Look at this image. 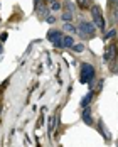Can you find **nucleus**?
<instances>
[{
    "mask_svg": "<svg viewBox=\"0 0 118 147\" xmlns=\"http://www.w3.org/2000/svg\"><path fill=\"white\" fill-rule=\"evenodd\" d=\"M95 74H96L95 66H93V64H89V63H83V64H81V74H79V83H81V85L93 83Z\"/></svg>",
    "mask_w": 118,
    "mask_h": 147,
    "instance_id": "f257e3e1",
    "label": "nucleus"
},
{
    "mask_svg": "<svg viewBox=\"0 0 118 147\" xmlns=\"http://www.w3.org/2000/svg\"><path fill=\"white\" fill-rule=\"evenodd\" d=\"M89 12H91V17H93V24L96 26V29H100V30H105V29H106V22H105V19H103L101 7H100V5H91Z\"/></svg>",
    "mask_w": 118,
    "mask_h": 147,
    "instance_id": "f03ea898",
    "label": "nucleus"
},
{
    "mask_svg": "<svg viewBox=\"0 0 118 147\" xmlns=\"http://www.w3.org/2000/svg\"><path fill=\"white\" fill-rule=\"evenodd\" d=\"M96 32V26L93 22L88 20H81L79 22V27H78V34L81 36V39H91Z\"/></svg>",
    "mask_w": 118,
    "mask_h": 147,
    "instance_id": "7ed1b4c3",
    "label": "nucleus"
},
{
    "mask_svg": "<svg viewBox=\"0 0 118 147\" xmlns=\"http://www.w3.org/2000/svg\"><path fill=\"white\" fill-rule=\"evenodd\" d=\"M62 32L61 30H49L47 32V39L54 44V47H62Z\"/></svg>",
    "mask_w": 118,
    "mask_h": 147,
    "instance_id": "20e7f679",
    "label": "nucleus"
},
{
    "mask_svg": "<svg viewBox=\"0 0 118 147\" xmlns=\"http://www.w3.org/2000/svg\"><path fill=\"white\" fill-rule=\"evenodd\" d=\"M115 58H117V44L110 42V46H106V49H105L103 61L105 63H111V61H115Z\"/></svg>",
    "mask_w": 118,
    "mask_h": 147,
    "instance_id": "39448f33",
    "label": "nucleus"
},
{
    "mask_svg": "<svg viewBox=\"0 0 118 147\" xmlns=\"http://www.w3.org/2000/svg\"><path fill=\"white\" fill-rule=\"evenodd\" d=\"M81 120H83V123H84V125H89V127L93 125V112H91L89 105L83 108V112H81Z\"/></svg>",
    "mask_w": 118,
    "mask_h": 147,
    "instance_id": "423d86ee",
    "label": "nucleus"
},
{
    "mask_svg": "<svg viewBox=\"0 0 118 147\" xmlns=\"http://www.w3.org/2000/svg\"><path fill=\"white\" fill-rule=\"evenodd\" d=\"M74 46V37L73 34H68V36H64L62 37V47H66V49H71Z\"/></svg>",
    "mask_w": 118,
    "mask_h": 147,
    "instance_id": "0eeeda50",
    "label": "nucleus"
},
{
    "mask_svg": "<svg viewBox=\"0 0 118 147\" xmlns=\"http://www.w3.org/2000/svg\"><path fill=\"white\" fill-rule=\"evenodd\" d=\"M93 95H95L93 91H88V93H86V95H84V96L81 98V108L88 107L89 103H91V100H93Z\"/></svg>",
    "mask_w": 118,
    "mask_h": 147,
    "instance_id": "6e6552de",
    "label": "nucleus"
},
{
    "mask_svg": "<svg viewBox=\"0 0 118 147\" xmlns=\"http://www.w3.org/2000/svg\"><path fill=\"white\" fill-rule=\"evenodd\" d=\"M49 7H51V12H59L62 9V3L59 0H49Z\"/></svg>",
    "mask_w": 118,
    "mask_h": 147,
    "instance_id": "1a4fd4ad",
    "label": "nucleus"
},
{
    "mask_svg": "<svg viewBox=\"0 0 118 147\" xmlns=\"http://www.w3.org/2000/svg\"><path fill=\"white\" fill-rule=\"evenodd\" d=\"M98 130H100V134L105 137V140H110V139H111V137H110V134L106 132V129H105L103 120H100V122H98Z\"/></svg>",
    "mask_w": 118,
    "mask_h": 147,
    "instance_id": "9d476101",
    "label": "nucleus"
},
{
    "mask_svg": "<svg viewBox=\"0 0 118 147\" xmlns=\"http://www.w3.org/2000/svg\"><path fill=\"white\" fill-rule=\"evenodd\" d=\"M91 2L93 0H78V7L81 10H88V9H91Z\"/></svg>",
    "mask_w": 118,
    "mask_h": 147,
    "instance_id": "9b49d317",
    "label": "nucleus"
},
{
    "mask_svg": "<svg viewBox=\"0 0 118 147\" xmlns=\"http://www.w3.org/2000/svg\"><path fill=\"white\" fill-rule=\"evenodd\" d=\"M117 34H118V30L111 27L110 30H105V36H103V37H105V41H110V39H113Z\"/></svg>",
    "mask_w": 118,
    "mask_h": 147,
    "instance_id": "f8f14e48",
    "label": "nucleus"
},
{
    "mask_svg": "<svg viewBox=\"0 0 118 147\" xmlns=\"http://www.w3.org/2000/svg\"><path fill=\"white\" fill-rule=\"evenodd\" d=\"M62 30H66L68 34H76V32H78V29L74 27L71 22H64V27H62Z\"/></svg>",
    "mask_w": 118,
    "mask_h": 147,
    "instance_id": "ddd939ff",
    "label": "nucleus"
},
{
    "mask_svg": "<svg viewBox=\"0 0 118 147\" xmlns=\"http://www.w3.org/2000/svg\"><path fill=\"white\" fill-rule=\"evenodd\" d=\"M71 49H73L74 53H83V51H84V44H83V42H79V44L74 42V46L71 47Z\"/></svg>",
    "mask_w": 118,
    "mask_h": 147,
    "instance_id": "4468645a",
    "label": "nucleus"
},
{
    "mask_svg": "<svg viewBox=\"0 0 118 147\" xmlns=\"http://www.w3.org/2000/svg\"><path fill=\"white\" fill-rule=\"evenodd\" d=\"M54 123H56V117H52L49 120V135H52V130H54Z\"/></svg>",
    "mask_w": 118,
    "mask_h": 147,
    "instance_id": "2eb2a0df",
    "label": "nucleus"
},
{
    "mask_svg": "<svg viewBox=\"0 0 118 147\" xmlns=\"http://www.w3.org/2000/svg\"><path fill=\"white\" fill-rule=\"evenodd\" d=\"M46 22H47V24H54V22H56V17H54L52 14H49L47 17H46Z\"/></svg>",
    "mask_w": 118,
    "mask_h": 147,
    "instance_id": "dca6fc26",
    "label": "nucleus"
},
{
    "mask_svg": "<svg viewBox=\"0 0 118 147\" xmlns=\"http://www.w3.org/2000/svg\"><path fill=\"white\" fill-rule=\"evenodd\" d=\"M5 39H7V32H3V34L0 36V42H5Z\"/></svg>",
    "mask_w": 118,
    "mask_h": 147,
    "instance_id": "f3484780",
    "label": "nucleus"
},
{
    "mask_svg": "<svg viewBox=\"0 0 118 147\" xmlns=\"http://www.w3.org/2000/svg\"><path fill=\"white\" fill-rule=\"evenodd\" d=\"M0 53H2V44H0Z\"/></svg>",
    "mask_w": 118,
    "mask_h": 147,
    "instance_id": "a211bd4d",
    "label": "nucleus"
},
{
    "mask_svg": "<svg viewBox=\"0 0 118 147\" xmlns=\"http://www.w3.org/2000/svg\"><path fill=\"white\" fill-rule=\"evenodd\" d=\"M64 2H66V0H64Z\"/></svg>",
    "mask_w": 118,
    "mask_h": 147,
    "instance_id": "6ab92c4d",
    "label": "nucleus"
}]
</instances>
